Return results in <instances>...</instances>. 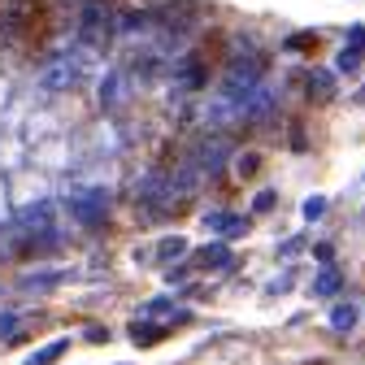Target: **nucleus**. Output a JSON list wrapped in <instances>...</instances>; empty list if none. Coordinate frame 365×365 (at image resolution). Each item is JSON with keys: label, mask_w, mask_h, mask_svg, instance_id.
Listing matches in <instances>:
<instances>
[{"label": "nucleus", "mask_w": 365, "mask_h": 365, "mask_svg": "<svg viewBox=\"0 0 365 365\" xmlns=\"http://www.w3.org/2000/svg\"><path fill=\"white\" fill-rule=\"evenodd\" d=\"M78 31L91 48H105V43L118 39V9L109 0H87L83 5V18H78Z\"/></svg>", "instance_id": "nucleus-1"}, {"label": "nucleus", "mask_w": 365, "mask_h": 365, "mask_svg": "<svg viewBox=\"0 0 365 365\" xmlns=\"http://www.w3.org/2000/svg\"><path fill=\"white\" fill-rule=\"evenodd\" d=\"M261 74H265V61H261L257 53H248L244 61H235L231 70H226V78H222V96H226V101H235V105H244L252 91H257Z\"/></svg>", "instance_id": "nucleus-2"}, {"label": "nucleus", "mask_w": 365, "mask_h": 365, "mask_svg": "<svg viewBox=\"0 0 365 365\" xmlns=\"http://www.w3.org/2000/svg\"><path fill=\"white\" fill-rule=\"evenodd\" d=\"M83 70H87V57H70V53H61V57H48L39 66V83L48 87V91H66V87H74L78 78H83Z\"/></svg>", "instance_id": "nucleus-3"}, {"label": "nucleus", "mask_w": 365, "mask_h": 365, "mask_svg": "<svg viewBox=\"0 0 365 365\" xmlns=\"http://www.w3.org/2000/svg\"><path fill=\"white\" fill-rule=\"evenodd\" d=\"M70 213H74L83 226H101V222L109 217V192H105V187L74 192V196H70Z\"/></svg>", "instance_id": "nucleus-4"}, {"label": "nucleus", "mask_w": 365, "mask_h": 365, "mask_svg": "<svg viewBox=\"0 0 365 365\" xmlns=\"http://www.w3.org/2000/svg\"><path fill=\"white\" fill-rule=\"evenodd\" d=\"M39 14V0H0V35H22Z\"/></svg>", "instance_id": "nucleus-5"}, {"label": "nucleus", "mask_w": 365, "mask_h": 365, "mask_svg": "<svg viewBox=\"0 0 365 365\" xmlns=\"http://www.w3.org/2000/svg\"><path fill=\"white\" fill-rule=\"evenodd\" d=\"M226 157H231V144H226V140H205V144H200V148H196L187 161H192V165H196L205 178H213V174L226 165Z\"/></svg>", "instance_id": "nucleus-6"}, {"label": "nucleus", "mask_w": 365, "mask_h": 365, "mask_svg": "<svg viewBox=\"0 0 365 365\" xmlns=\"http://www.w3.org/2000/svg\"><path fill=\"white\" fill-rule=\"evenodd\" d=\"M53 213H57V209H53V200H39V205H26L14 222L22 226L26 235H39V231H53ZM26 248H31V244H26Z\"/></svg>", "instance_id": "nucleus-7"}, {"label": "nucleus", "mask_w": 365, "mask_h": 365, "mask_svg": "<svg viewBox=\"0 0 365 365\" xmlns=\"http://www.w3.org/2000/svg\"><path fill=\"white\" fill-rule=\"evenodd\" d=\"M304 91H309L313 105H331V101H335V74H331V70H313L309 83H304Z\"/></svg>", "instance_id": "nucleus-8"}, {"label": "nucleus", "mask_w": 365, "mask_h": 365, "mask_svg": "<svg viewBox=\"0 0 365 365\" xmlns=\"http://www.w3.org/2000/svg\"><path fill=\"white\" fill-rule=\"evenodd\" d=\"M66 279H70L66 269H35V274H22L18 287H22V292H48V287H57V283H66Z\"/></svg>", "instance_id": "nucleus-9"}, {"label": "nucleus", "mask_w": 365, "mask_h": 365, "mask_svg": "<svg viewBox=\"0 0 365 365\" xmlns=\"http://www.w3.org/2000/svg\"><path fill=\"white\" fill-rule=\"evenodd\" d=\"M205 226H209V231H217V235H226V240H235V235L248 231V217H240V213H209Z\"/></svg>", "instance_id": "nucleus-10"}, {"label": "nucleus", "mask_w": 365, "mask_h": 365, "mask_svg": "<svg viewBox=\"0 0 365 365\" xmlns=\"http://www.w3.org/2000/svg\"><path fill=\"white\" fill-rule=\"evenodd\" d=\"M174 78H178V87H182V91H196V87H205L209 70H205V61H200V57H187V61L174 70Z\"/></svg>", "instance_id": "nucleus-11"}, {"label": "nucleus", "mask_w": 365, "mask_h": 365, "mask_svg": "<svg viewBox=\"0 0 365 365\" xmlns=\"http://www.w3.org/2000/svg\"><path fill=\"white\" fill-rule=\"evenodd\" d=\"M231 248L226 244H205L200 252H196V265H205V269H231Z\"/></svg>", "instance_id": "nucleus-12"}, {"label": "nucleus", "mask_w": 365, "mask_h": 365, "mask_svg": "<svg viewBox=\"0 0 365 365\" xmlns=\"http://www.w3.org/2000/svg\"><path fill=\"white\" fill-rule=\"evenodd\" d=\"M122 96H126V74H105V83H101V105L105 109H118L122 105Z\"/></svg>", "instance_id": "nucleus-13"}, {"label": "nucleus", "mask_w": 365, "mask_h": 365, "mask_svg": "<svg viewBox=\"0 0 365 365\" xmlns=\"http://www.w3.org/2000/svg\"><path fill=\"white\" fill-rule=\"evenodd\" d=\"M66 352H70V339H53L48 348H39V352H31V356H26L22 365H53V361H57V356H66Z\"/></svg>", "instance_id": "nucleus-14"}, {"label": "nucleus", "mask_w": 365, "mask_h": 365, "mask_svg": "<svg viewBox=\"0 0 365 365\" xmlns=\"http://www.w3.org/2000/svg\"><path fill=\"white\" fill-rule=\"evenodd\" d=\"M165 331L161 327H153V322H144V317H135V322H130V339L135 344H140V348H148V344H157Z\"/></svg>", "instance_id": "nucleus-15"}, {"label": "nucleus", "mask_w": 365, "mask_h": 365, "mask_svg": "<svg viewBox=\"0 0 365 365\" xmlns=\"http://www.w3.org/2000/svg\"><path fill=\"white\" fill-rule=\"evenodd\" d=\"M339 283H344V279H339V269H335V265H327V269L313 279V296H335V292H339Z\"/></svg>", "instance_id": "nucleus-16"}, {"label": "nucleus", "mask_w": 365, "mask_h": 365, "mask_svg": "<svg viewBox=\"0 0 365 365\" xmlns=\"http://www.w3.org/2000/svg\"><path fill=\"white\" fill-rule=\"evenodd\" d=\"M331 327H335V331H352V327H356V309H352V304H335V309H331Z\"/></svg>", "instance_id": "nucleus-17"}, {"label": "nucleus", "mask_w": 365, "mask_h": 365, "mask_svg": "<svg viewBox=\"0 0 365 365\" xmlns=\"http://www.w3.org/2000/svg\"><path fill=\"white\" fill-rule=\"evenodd\" d=\"M182 252H187V240H182V235H170V240H161V248H157L161 261H178Z\"/></svg>", "instance_id": "nucleus-18"}, {"label": "nucleus", "mask_w": 365, "mask_h": 365, "mask_svg": "<svg viewBox=\"0 0 365 365\" xmlns=\"http://www.w3.org/2000/svg\"><path fill=\"white\" fill-rule=\"evenodd\" d=\"M335 66H339V70H344V74H352V70H356V66H361V48H344V53H339V61H335Z\"/></svg>", "instance_id": "nucleus-19"}, {"label": "nucleus", "mask_w": 365, "mask_h": 365, "mask_svg": "<svg viewBox=\"0 0 365 365\" xmlns=\"http://www.w3.org/2000/svg\"><path fill=\"white\" fill-rule=\"evenodd\" d=\"M322 213H327V196H309V200H304V217H309V222H317Z\"/></svg>", "instance_id": "nucleus-20"}, {"label": "nucleus", "mask_w": 365, "mask_h": 365, "mask_svg": "<svg viewBox=\"0 0 365 365\" xmlns=\"http://www.w3.org/2000/svg\"><path fill=\"white\" fill-rule=\"evenodd\" d=\"M18 335V313H0V339H14Z\"/></svg>", "instance_id": "nucleus-21"}, {"label": "nucleus", "mask_w": 365, "mask_h": 365, "mask_svg": "<svg viewBox=\"0 0 365 365\" xmlns=\"http://www.w3.org/2000/svg\"><path fill=\"white\" fill-rule=\"evenodd\" d=\"M274 200H279L274 192H257V196H252V213H269V209H274Z\"/></svg>", "instance_id": "nucleus-22"}, {"label": "nucleus", "mask_w": 365, "mask_h": 365, "mask_svg": "<svg viewBox=\"0 0 365 365\" xmlns=\"http://www.w3.org/2000/svg\"><path fill=\"white\" fill-rule=\"evenodd\" d=\"M313 43H317V35H292V39H287V48L300 53V48H313Z\"/></svg>", "instance_id": "nucleus-23"}, {"label": "nucleus", "mask_w": 365, "mask_h": 365, "mask_svg": "<svg viewBox=\"0 0 365 365\" xmlns=\"http://www.w3.org/2000/svg\"><path fill=\"white\" fill-rule=\"evenodd\" d=\"M257 165H261L257 157H240V161H235V170H240V178H244V174H257Z\"/></svg>", "instance_id": "nucleus-24"}, {"label": "nucleus", "mask_w": 365, "mask_h": 365, "mask_svg": "<svg viewBox=\"0 0 365 365\" xmlns=\"http://www.w3.org/2000/svg\"><path fill=\"white\" fill-rule=\"evenodd\" d=\"M87 339H91V344H109V331H105V327H91Z\"/></svg>", "instance_id": "nucleus-25"}, {"label": "nucleus", "mask_w": 365, "mask_h": 365, "mask_svg": "<svg viewBox=\"0 0 365 365\" xmlns=\"http://www.w3.org/2000/svg\"><path fill=\"white\" fill-rule=\"evenodd\" d=\"M300 248H304V240H287V244H283V248H279V252H283V257H296V252H300Z\"/></svg>", "instance_id": "nucleus-26"}, {"label": "nucleus", "mask_w": 365, "mask_h": 365, "mask_svg": "<svg viewBox=\"0 0 365 365\" xmlns=\"http://www.w3.org/2000/svg\"><path fill=\"white\" fill-rule=\"evenodd\" d=\"M352 48L365 53V26H352Z\"/></svg>", "instance_id": "nucleus-27"}, {"label": "nucleus", "mask_w": 365, "mask_h": 365, "mask_svg": "<svg viewBox=\"0 0 365 365\" xmlns=\"http://www.w3.org/2000/svg\"><path fill=\"white\" fill-rule=\"evenodd\" d=\"M313 252H317V261H322V265H331V244H317Z\"/></svg>", "instance_id": "nucleus-28"}, {"label": "nucleus", "mask_w": 365, "mask_h": 365, "mask_svg": "<svg viewBox=\"0 0 365 365\" xmlns=\"http://www.w3.org/2000/svg\"><path fill=\"white\" fill-rule=\"evenodd\" d=\"M352 105H361V109H365V87L356 91V96H352Z\"/></svg>", "instance_id": "nucleus-29"}]
</instances>
